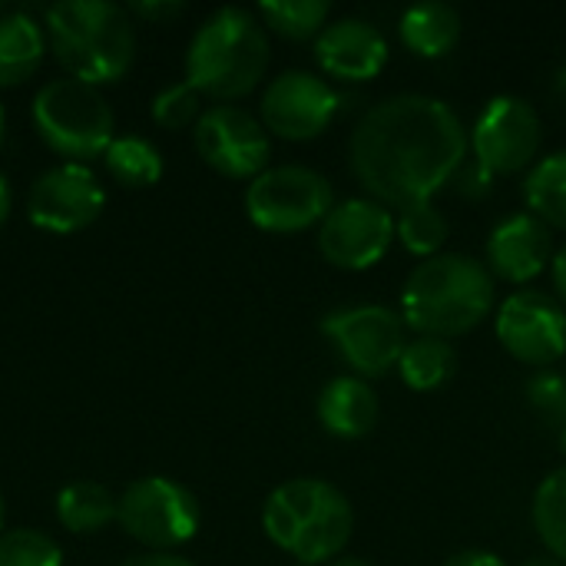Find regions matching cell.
Masks as SVG:
<instances>
[{
  "instance_id": "6da1fadb",
  "label": "cell",
  "mask_w": 566,
  "mask_h": 566,
  "mask_svg": "<svg viewBox=\"0 0 566 566\" xmlns=\"http://www.w3.org/2000/svg\"><path fill=\"white\" fill-rule=\"evenodd\" d=\"M471 156V129L451 103L428 93H395L368 106L348 139L361 189L388 209L434 202Z\"/></svg>"
},
{
  "instance_id": "7a4b0ae2",
  "label": "cell",
  "mask_w": 566,
  "mask_h": 566,
  "mask_svg": "<svg viewBox=\"0 0 566 566\" xmlns=\"http://www.w3.org/2000/svg\"><path fill=\"white\" fill-rule=\"evenodd\" d=\"M497 302L491 269L461 252H441L418 262L401 289V318L411 332L431 338H458L474 332Z\"/></svg>"
},
{
  "instance_id": "3957f363",
  "label": "cell",
  "mask_w": 566,
  "mask_h": 566,
  "mask_svg": "<svg viewBox=\"0 0 566 566\" xmlns=\"http://www.w3.org/2000/svg\"><path fill=\"white\" fill-rule=\"evenodd\" d=\"M262 531L295 564L328 566L345 557L352 544L355 507L335 484L322 478H295L265 497Z\"/></svg>"
},
{
  "instance_id": "277c9868",
  "label": "cell",
  "mask_w": 566,
  "mask_h": 566,
  "mask_svg": "<svg viewBox=\"0 0 566 566\" xmlns=\"http://www.w3.org/2000/svg\"><path fill=\"white\" fill-rule=\"evenodd\" d=\"M43 30L66 76L90 86L119 80L136 50V30L126 7L109 0H63L43 17Z\"/></svg>"
},
{
  "instance_id": "5b68a950",
  "label": "cell",
  "mask_w": 566,
  "mask_h": 566,
  "mask_svg": "<svg viewBox=\"0 0 566 566\" xmlns=\"http://www.w3.org/2000/svg\"><path fill=\"white\" fill-rule=\"evenodd\" d=\"M269 33L262 20L242 7H222L189 40L186 83L202 96L232 103L249 96L269 70Z\"/></svg>"
},
{
  "instance_id": "8992f818",
  "label": "cell",
  "mask_w": 566,
  "mask_h": 566,
  "mask_svg": "<svg viewBox=\"0 0 566 566\" xmlns=\"http://www.w3.org/2000/svg\"><path fill=\"white\" fill-rule=\"evenodd\" d=\"M30 113L40 139L73 163L103 156L116 139L113 106L106 103L99 86H90L73 76L43 83L33 96Z\"/></svg>"
},
{
  "instance_id": "52a82bcc",
  "label": "cell",
  "mask_w": 566,
  "mask_h": 566,
  "mask_svg": "<svg viewBox=\"0 0 566 566\" xmlns=\"http://www.w3.org/2000/svg\"><path fill=\"white\" fill-rule=\"evenodd\" d=\"M332 209H335V189L328 176L298 163L269 166L245 189V212L252 226L275 235L318 229Z\"/></svg>"
},
{
  "instance_id": "ba28073f",
  "label": "cell",
  "mask_w": 566,
  "mask_h": 566,
  "mask_svg": "<svg viewBox=\"0 0 566 566\" xmlns=\"http://www.w3.org/2000/svg\"><path fill=\"white\" fill-rule=\"evenodd\" d=\"M119 527L153 554H172L189 544L202 524L196 494L169 478L133 481L119 494Z\"/></svg>"
},
{
  "instance_id": "9c48e42d",
  "label": "cell",
  "mask_w": 566,
  "mask_h": 566,
  "mask_svg": "<svg viewBox=\"0 0 566 566\" xmlns=\"http://www.w3.org/2000/svg\"><path fill=\"white\" fill-rule=\"evenodd\" d=\"M322 335L335 345L352 375L371 381L398 368L408 345V325L398 308L388 305H345L322 318Z\"/></svg>"
},
{
  "instance_id": "30bf717a",
  "label": "cell",
  "mask_w": 566,
  "mask_h": 566,
  "mask_svg": "<svg viewBox=\"0 0 566 566\" xmlns=\"http://www.w3.org/2000/svg\"><path fill=\"white\" fill-rule=\"evenodd\" d=\"M544 146V119L524 96L501 93L484 103L471 126V159L494 176L534 169Z\"/></svg>"
},
{
  "instance_id": "8fae6325",
  "label": "cell",
  "mask_w": 566,
  "mask_h": 566,
  "mask_svg": "<svg viewBox=\"0 0 566 566\" xmlns=\"http://www.w3.org/2000/svg\"><path fill=\"white\" fill-rule=\"evenodd\" d=\"M494 335L521 365L554 368L566 358V308L541 289H517L497 305Z\"/></svg>"
},
{
  "instance_id": "7c38bea8",
  "label": "cell",
  "mask_w": 566,
  "mask_h": 566,
  "mask_svg": "<svg viewBox=\"0 0 566 566\" xmlns=\"http://www.w3.org/2000/svg\"><path fill=\"white\" fill-rule=\"evenodd\" d=\"M192 143L199 159L226 179L252 182L269 169L272 159V136L262 126V119L229 103L209 106L199 116L192 129Z\"/></svg>"
},
{
  "instance_id": "4fadbf2b",
  "label": "cell",
  "mask_w": 566,
  "mask_h": 566,
  "mask_svg": "<svg viewBox=\"0 0 566 566\" xmlns=\"http://www.w3.org/2000/svg\"><path fill=\"white\" fill-rule=\"evenodd\" d=\"M315 242L328 265L342 272H368L395 245V212L371 196L335 202L318 226Z\"/></svg>"
},
{
  "instance_id": "5bb4252c",
  "label": "cell",
  "mask_w": 566,
  "mask_h": 566,
  "mask_svg": "<svg viewBox=\"0 0 566 566\" xmlns=\"http://www.w3.org/2000/svg\"><path fill=\"white\" fill-rule=\"evenodd\" d=\"M262 126L289 143L318 139L342 113V93L308 70H285L262 90Z\"/></svg>"
},
{
  "instance_id": "9a60e30c",
  "label": "cell",
  "mask_w": 566,
  "mask_h": 566,
  "mask_svg": "<svg viewBox=\"0 0 566 566\" xmlns=\"http://www.w3.org/2000/svg\"><path fill=\"white\" fill-rule=\"evenodd\" d=\"M106 206V192L93 169L83 163H60L36 176L27 192V216L36 229L46 232H80Z\"/></svg>"
},
{
  "instance_id": "2e32d148",
  "label": "cell",
  "mask_w": 566,
  "mask_h": 566,
  "mask_svg": "<svg viewBox=\"0 0 566 566\" xmlns=\"http://www.w3.org/2000/svg\"><path fill=\"white\" fill-rule=\"evenodd\" d=\"M554 229L534 212H511L488 232L484 265L494 279L531 289L554 262Z\"/></svg>"
},
{
  "instance_id": "e0dca14e",
  "label": "cell",
  "mask_w": 566,
  "mask_h": 566,
  "mask_svg": "<svg viewBox=\"0 0 566 566\" xmlns=\"http://www.w3.org/2000/svg\"><path fill=\"white\" fill-rule=\"evenodd\" d=\"M388 36L361 17L328 23L315 40V63L342 83H368L388 66Z\"/></svg>"
},
{
  "instance_id": "ac0fdd59",
  "label": "cell",
  "mask_w": 566,
  "mask_h": 566,
  "mask_svg": "<svg viewBox=\"0 0 566 566\" xmlns=\"http://www.w3.org/2000/svg\"><path fill=\"white\" fill-rule=\"evenodd\" d=\"M315 415L328 434H335L342 441H358L375 431V424L381 418V401H378V391L371 388V381H365L358 375H338L318 391Z\"/></svg>"
},
{
  "instance_id": "d6986e66",
  "label": "cell",
  "mask_w": 566,
  "mask_h": 566,
  "mask_svg": "<svg viewBox=\"0 0 566 566\" xmlns=\"http://www.w3.org/2000/svg\"><path fill=\"white\" fill-rule=\"evenodd\" d=\"M461 33H464V20H461L458 7H451L444 0H421L415 7H408L398 20L401 43L421 60L448 56L458 46Z\"/></svg>"
},
{
  "instance_id": "ffe728a7",
  "label": "cell",
  "mask_w": 566,
  "mask_h": 566,
  "mask_svg": "<svg viewBox=\"0 0 566 566\" xmlns=\"http://www.w3.org/2000/svg\"><path fill=\"white\" fill-rule=\"evenodd\" d=\"M46 53V30L23 10L0 17V86L27 83Z\"/></svg>"
},
{
  "instance_id": "44dd1931",
  "label": "cell",
  "mask_w": 566,
  "mask_h": 566,
  "mask_svg": "<svg viewBox=\"0 0 566 566\" xmlns=\"http://www.w3.org/2000/svg\"><path fill=\"white\" fill-rule=\"evenodd\" d=\"M119 517V497L96 481H73L56 494V521L70 534H96Z\"/></svg>"
},
{
  "instance_id": "7402d4cb",
  "label": "cell",
  "mask_w": 566,
  "mask_h": 566,
  "mask_svg": "<svg viewBox=\"0 0 566 566\" xmlns=\"http://www.w3.org/2000/svg\"><path fill=\"white\" fill-rule=\"evenodd\" d=\"M395 371L401 375V381L411 391H434V388L448 385L451 375L458 371V352L444 338L418 335L405 345Z\"/></svg>"
},
{
  "instance_id": "603a6c76",
  "label": "cell",
  "mask_w": 566,
  "mask_h": 566,
  "mask_svg": "<svg viewBox=\"0 0 566 566\" xmlns=\"http://www.w3.org/2000/svg\"><path fill=\"white\" fill-rule=\"evenodd\" d=\"M527 212L544 219L551 229L566 232V149H557L534 163L524 179Z\"/></svg>"
},
{
  "instance_id": "cb8c5ba5",
  "label": "cell",
  "mask_w": 566,
  "mask_h": 566,
  "mask_svg": "<svg viewBox=\"0 0 566 566\" xmlns=\"http://www.w3.org/2000/svg\"><path fill=\"white\" fill-rule=\"evenodd\" d=\"M448 235H451L448 216L434 202H415L395 212V242L405 252L418 255L421 262L441 255Z\"/></svg>"
},
{
  "instance_id": "d4e9b609",
  "label": "cell",
  "mask_w": 566,
  "mask_h": 566,
  "mask_svg": "<svg viewBox=\"0 0 566 566\" xmlns=\"http://www.w3.org/2000/svg\"><path fill=\"white\" fill-rule=\"evenodd\" d=\"M531 521L544 551L566 566V468H557L541 481L534 491Z\"/></svg>"
},
{
  "instance_id": "484cf974",
  "label": "cell",
  "mask_w": 566,
  "mask_h": 566,
  "mask_svg": "<svg viewBox=\"0 0 566 566\" xmlns=\"http://www.w3.org/2000/svg\"><path fill=\"white\" fill-rule=\"evenodd\" d=\"M255 17L265 30L285 36V40H318V33L328 27L332 3L328 0H265L259 3Z\"/></svg>"
},
{
  "instance_id": "4316f807",
  "label": "cell",
  "mask_w": 566,
  "mask_h": 566,
  "mask_svg": "<svg viewBox=\"0 0 566 566\" xmlns=\"http://www.w3.org/2000/svg\"><path fill=\"white\" fill-rule=\"evenodd\" d=\"M106 172L129 189H146L163 176V153L143 136H116L103 153Z\"/></svg>"
},
{
  "instance_id": "83f0119b",
  "label": "cell",
  "mask_w": 566,
  "mask_h": 566,
  "mask_svg": "<svg viewBox=\"0 0 566 566\" xmlns=\"http://www.w3.org/2000/svg\"><path fill=\"white\" fill-rule=\"evenodd\" d=\"M0 566H63L60 544L33 527L0 534Z\"/></svg>"
},
{
  "instance_id": "f1b7e54d",
  "label": "cell",
  "mask_w": 566,
  "mask_h": 566,
  "mask_svg": "<svg viewBox=\"0 0 566 566\" xmlns=\"http://www.w3.org/2000/svg\"><path fill=\"white\" fill-rule=\"evenodd\" d=\"M149 113H153L156 126H163V129H186V126L196 129L199 116L206 113L202 109V93L186 80L172 83V86H166V90H159L153 96Z\"/></svg>"
},
{
  "instance_id": "f546056e",
  "label": "cell",
  "mask_w": 566,
  "mask_h": 566,
  "mask_svg": "<svg viewBox=\"0 0 566 566\" xmlns=\"http://www.w3.org/2000/svg\"><path fill=\"white\" fill-rule=\"evenodd\" d=\"M527 405L557 431L566 424V375L557 368L534 371L527 378Z\"/></svg>"
},
{
  "instance_id": "4dcf8cb0",
  "label": "cell",
  "mask_w": 566,
  "mask_h": 566,
  "mask_svg": "<svg viewBox=\"0 0 566 566\" xmlns=\"http://www.w3.org/2000/svg\"><path fill=\"white\" fill-rule=\"evenodd\" d=\"M494 179H497L494 172H488L478 159H471V156H468V163L458 169V176H454V182H451V186L458 189V196H464V199H474V202H478V199H488V196L494 192Z\"/></svg>"
},
{
  "instance_id": "1f68e13d",
  "label": "cell",
  "mask_w": 566,
  "mask_h": 566,
  "mask_svg": "<svg viewBox=\"0 0 566 566\" xmlns=\"http://www.w3.org/2000/svg\"><path fill=\"white\" fill-rule=\"evenodd\" d=\"M126 10H129V17H143V20L166 23V20H172L179 13H186V3H179V0H156V3L143 0V3H129Z\"/></svg>"
},
{
  "instance_id": "d6a6232c",
  "label": "cell",
  "mask_w": 566,
  "mask_h": 566,
  "mask_svg": "<svg viewBox=\"0 0 566 566\" xmlns=\"http://www.w3.org/2000/svg\"><path fill=\"white\" fill-rule=\"evenodd\" d=\"M444 566H511L501 554H494V551H458V554H451L448 557V564Z\"/></svg>"
},
{
  "instance_id": "836d02e7",
  "label": "cell",
  "mask_w": 566,
  "mask_h": 566,
  "mask_svg": "<svg viewBox=\"0 0 566 566\" xmlns=\"http://www.w3.org/2000/svg\"><path fill=\"white\" fill-rule=\"evenodd\" d=\"M551 282H554L557 302L566 308V242L564 245H557V252H554V262H551Z\"/></svg>"
},
{
  "instance_id": "e575fe53",
  "label": "cell",
  "mask_w": 566,
  "mask_h": 566,
  "mask_svg": "<svg viewBox=\"0 0 566 566\" xmlns=\"http://www.w3.org/2000/svg\"><path fill=\"white\" fill-rule=\"evenodd\" d=\"M123 566H196L189 564L186 557H176V554H143V557H133L129 564Z\"/></svg>"
},
{
  "instance_id": "d590c367",
  "label": "cell",
  "mask_w": 566,
  "mask_h": 566,
  "mask_svg": "<svg viewBox=\"0 0 566 566\" xmlns=\"http://www.w3.org/2000/svg\"><path fill=\"white\" fill-rule=\"evenodd\" d=\"M10 209H13V192H10V182H7V176L0 172V226L7 222Z\"/></svg>"
},
{
  "instance_id": "8d00e7d4",
  "label": "cell",
  "mask_w": 566,
  "mask_h": 566,
  "mask_svg": "<svg viewBox=\"0 0 566 566\" xmlns=\"http://www.w3.org/2000/svg\"><path fill=\"white\" fill-rule=\"evenodd\" d=\"M554 96L566 106V60L560 63V70L554 73Z\"/></svg>"
},
{
  "instance_id": "74e56055",
  "label": "cell",
  "mask_w": 566,
  "mask_h": 566,
  "mask_svg": "<svg viewBox=\"0 0 566 566\" xmlns=\"http://www.w3.org/2000/svg\"><path fill=\"white\" fill-rule=\"evenodd\" d=\"M521 566H564V564H560V560H554L551 554H544V557L537 554V557H527Z\"/></svg>"
},
{
  "instance_id": "f35d334b",
  "label": "cell",
  "mask_w": 566,
  "mask_h": 566,
  "mask_svg": "<svg viewBox=\"0 0 566 566\" xmlns=\"http://www.w3.org/2000/svg\"><path fill=\"white\" fill-rule=\"evenodd\" d=\"M328 566H371L368 560H361V557H338V560H332Z\"/></svg>"
},
{
  "instance_id": "ab89813d",
  "label": "cell",
  "mask_w": 566,
  "mask_h": 566,
  "mask_svg": "<svg viewBox=\"0 0 566 566\" xmlns=\"http://www.w3.org/2000/svg\"><path fill=\"white\" fill-rule=\"evenodd\" d=\"M557 444H560V454L566 458V424L560 428V431H557Z\"/></svg>"
},
{
  "instance_id": "60d3db41",
  "label": "cell",
  "mask_w": 566,
  "mask_h": 566,
  "mask_svg": "<svg viewBox=\"0 0 566 566\" xmlns=\"http://www.w3.org/2000/svg\"><path fill=\"white\" fill-rule=\"evenodd\" d=\"M0 139H3V106H0Z\"/></svg>"
},
{
  "instance_id": "b9f144b4",
  "label": "cell",
  "mask_w": 566,
  "mask_h": 566,
  "mask_svg": "<svg viewBox=\"0 0 566 566\" xmlns=\"http://www.w3.org/2000/svg\"><path fill=\"white\" fill-rule=\"evenodd\" d=\"M3 13H7V3H3V0H0V17H3Z\"/></svg>"
},
{
  "instance_id": "7bdbcfd3",
  "label": "cell",
  "mask_w": 566,
  "mask_h": 566,
  "mask_svg": "<svg viewBox=\"0 0 566 566\" xmlns=\"http://www.w3.org/2000/svg\"><path fill=\"white\" fill-rule=\"evenodd\" d=\"M0 524H3V497H0Z\"/></svg>"
},
{
  "instance_id": "ee69618b",
  "label": "cell",
  "mask_w": 566,
  "mask_h": 566,
  "mask_svg": "<svg viewBox=\"0 0 566 566\" xmlns=\"http://www.w3.org/2000/svg\"><path fill=\"white\" fill-rule=\"evenodd\" d=\"M292 566H308V564H292Z\"/></svg>"
},
{
  "instance_id": "f6af8a7d",
  "label": "cell",
  "mask_w": 566,
  "mask_h": 566,
  "mask_svg": "<svg viewBox=\"0 0 566 566\" xmlns=\"http://www.w3.org/2000/svg\"><path fill=\"white\" fill-rule=\"evenodd\" d=\"M564 375H566V371H564Z\"/></svg>"
}]
</instances>
